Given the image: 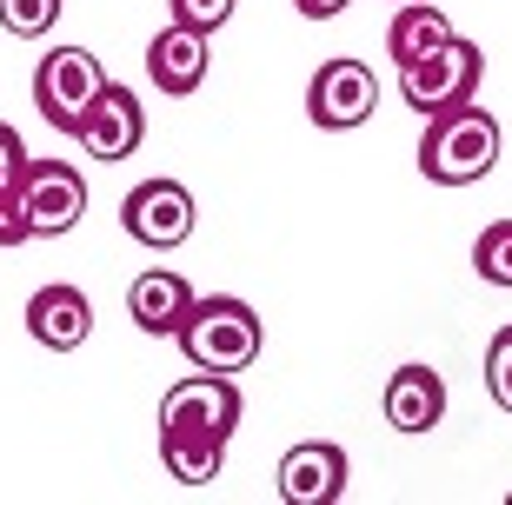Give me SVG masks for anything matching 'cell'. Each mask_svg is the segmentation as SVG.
<instances>
[{"label": "cell", "mask_w": 512, "mask_h": 505, "mask_svg": "<svg viewBox=\"0 0 512 505\" xmlns=\"http://www.w3.org/2000/svg\"><path fill=\"white\" fill-rule=\"evenodd\" d=\"M74 140H80L87 160H127V153L147 140V107H140V94L120 87V80H107V87L94 94V107L80 113Z\"/></svg>", "instance_id": "9"}, {"label": "cell", "mask_w": 512, "mask_h": 505, "mask_svg": "<svg viewBox=\"0 0 512 505\" xmlns=\"http://www.w3.org/2000/svg\"><path fill=\"white\" fill-rule=\"evenodd\" d=\"M439 419H446V373H433V366H399L393 379H386V426L406 432V439H419V432H433Z\"/></svg>", "instance_id": "13"}, {"label": "cell", "mask_w": 512, "mask_h": 505, "mask_svg": "<svg viewBox=\"0 0 512 505\" xmlns=\"http://www.w3.org/2000/svg\"><path fill=\"white\" fill-rule=\"evenodd\" d=\"M473 266H479V280H486V286H512V220L479 226V240H473Z\"/></svg>", "instance_id": "16"}, {"label": "cell", "mask_w": 512, "mask_h": 505, "mask_svg": "<svg viewBox=\"0 0 512 505\" xmlns=\"http://www.w3.org/2000/svg\"><path fill=\"white\" fill-rule=\"evenodd\" d=\"M240 432V386L227 373L173 379L160 393V466L180 486H213L227 466V439Z\"/></svg>", "instance_id": "1"}, {"label": "cell", "mask_w": 512, "mask_h": 505, "mask_svg": "<svg viewBox=\"0 0 512 505\" xmlns=\"http://www.w3.org/2000/svg\"><path fill=\"white\" fill-rule=\"evenodd\" d=\"M20 167H27V140H20V133L7 127V120H0V200H14Z\"/></svg>", "instance_id": "20"}, {"label": "cell", "mask_w": 512, "mask_h": 505, "mask_svg": "<svg viewBox=\"0 0 512 505\" xmlns=\"http://www.w3.org/2000/svg\"><path fill=\"white\" fill-rule=\"evenodd\" d=\"M60 7H67V0H0V27L14 40H40L60 20Z\"/></svg>", "instance_id": "17"}, {"label": "cell", "mask_w": 512, "mask_h": 505, "mask_svg": "<svg viewBox=\"0 0 512 505\" xmlns=\"http://www.w3.org/2000/svg\"><path fill=\"white\" fill-rule=\"evenodd\" d=\"M486 393H493V406L512 419V326H499L493 346H486Z\"/></svg>", "instance_id": "18"}, {"label": "cell", "mask_w": 512, "mask_h": 505, "mask_svg": "<svg viewBox=\"0 0 512 505\" xmlns=\"http://www.w3.org/2000/svg\"><path fill=\"white\" fill-rule=\"evenodd\" d=\"M167 7H173V20H180V27L220 34V27L233 20V7H240V0H167Z\"/></svg>", "instance_id": "19"}, {"label": "cell", "mask_w": 512, "mask_h": 505, "mask_svg": "<svg viewBox=\"0 0 512 505\" xmlns=\"http://www.w3.org/2000/svg\"><path fill=\"white\" fill-rule=\"evenodd\" d=\"M0 246H27V220L14 200H0Z\"/></svg>", "instance_id": "21"}, {"label": "cell", "mask_w": 512, "mask_h": 505, "mask_svg": "<svg viewBox=\"0 0 512 505\" xmlns=\"http://www.w3.org/2000/svg\"><path fill=\"white\" fill-rule=\"evenodd\" d=\"M14 206H20V220H27V240H60V233H74L80 213H87V180H80V167H67V160H34V153H27Z\"/></svg>", "instance_id": "5"}, {"label": "cell", "mask_w": 512, "mask_h": 505, "mask_svg": "<svg viewBox=\"0 0 512 505\" xmlns=\"http://www.w3.org/2000/svg\"><path fill=\"white\" fill-rule=\"evenodd\" d=\"M207 67H213V34H200V27L167 20V27L147 40V80L160 87V94H173V100L200 94Z\"/></svg>", "instance_id": "10"}, {"label": "cell", "mask_w": 512, "mask_h": 505, "mask_svg": "<svg viewBox=\"0 0 512 505\" xmlns=\"http://www.w3.org/2000/svg\"><path fill=\"white\" fill-rule=\"evenodd\" d=\"M100 87H107V67H100L87 47H54V54H40V67H34V107L54 133H74Z\"/></svg>", "instance_id": "6"}, {"label": "cell", "mask_w": 512, "mask_h": 505, "mask_svg": "<svg viewBox=\"0 0 512 505\" xmlns=\"http://www.w3.org/2000/svg\"><path fill=\"white\" fill-rule=\"evenodd\" d=\"M373 107H380V80H373V67L353 54L340 60H320V74L306 80V120L326 133H353L373 120Z\"/></svg>", "instance_id": "7"}, {"label": "cell", "mask_w": 512, "mask_h": 505, "mask_svg": "<svg viewBox=\"0 0 512 505\" xmlns=\"http://www.w3.org/2000/svg\"><path fill=\"white\" fill-rule=\"evenodd\" d=\"M293 7H300L306 20H333V14H346L353 0H293Z\"/></svg>", "instance_id": "22"}, {"label": "cell", "mask_w": 512, "mask_h": 505, "mask_svg": "<svg viewBox=\"0 0 512 505\" xmlns=\"http://www.w3.org/2000/svg\"><path fill=\"white\" fill-rule=\"evenodd\" d=\"M506 505H512V499H506Z\"/></svg>", "instance_id": "23"}, {"label": "cell", "mask_w": 512, "mask_h": 505, "mask_svg": "<svg viewBox=\"0 0 512 505\" xmlns=\"http://www.w3.org/2000/svg\"><path fill=\"white\" fill-rule=\"evenodd\" d=\"M120 226H127V240L153 246V253H173V246L193 240V193L180 180H140L120 200Z\"/></svg>", "instance_id": "8"}, {"label": "cell", "mask_w": 512, "mask_h": 505, "mask_svg": "<svg viewBox=\"0 0 512 505\" xmlns=\"http://www.w3.org/2000/svg\"><path fill=\"white\" fill-rule=\"evenodd\" d=\"M173 339H180L187 366H200V373H247L266 346L260 313L247 300H233V293H213V300L193 293V306H187V319H180Z\"/></svg>", "instance_id": "3"}, {"label": "cell", "mask_w": 512, "mask_h": 505, "mask_svg": "<svg viewBox=\"0 0 512 505\" xmlns=\"http://www.w3.org/2000/svg\"><path fill=\"white\" fill-rule=\"evenodd\" d=\"M187 306H193V286H187V273H173V266H147V273L127 286V319L153 339L180 333Z\"/></svg>", "instance_id": "14"}, {"label": "cell", "mask_w": 512, "mask_h": 505, "mask_svg": "<svg viewBox=\"0 0 512 505\" xmlns=\"http://www.w3.org/2000/svg\"><path fill=\"white\" fill-rule=\"evenodd\" d=\"M499 167V120L473 100L459 107L426 113V133H419V173L433 187H473Z\"/></svg>", "instance_id": "2"}, {"label": "cell", "mask_w": 512, "mask_h": 505, "mask_svg": "<svg viewBox=\"0 0 512 505\" xmlns=\"http://www.w3.org/2000/svg\"><path fill=\"white\" fill-rule=\"evenodd\" d=\"M446 34H453V20L439 14V7H426V0H399L393 27H386V54H393V67H399V60H419L426 47H439Z\"/></svg>", "instance_id": "15"}, {"label": "cell", "mask_w": 512, "mask_h": 505, "mask_svg": "<svg viewBox=\"0 0 512 505\" xmlns=\"http://www.w3.org/2000/svg\"><path fill=\"white\" fill-rule=\"evenodd\" d=\"M479 80H486V54L459 34H446L419 60H399V100H406L419 120L439 113V107H459V100H479Z\"/></svg>", "instance_id": "4"}, {"label": "cell", "mask_w": 512, "mask_h": 505, "mask_svg": "<svg viewBox=\"0 0 512 505\" xmlns=\"http://www.w3.org/2000/svg\"><path fill=\"white\" fill-rule=\"evenodd\" d=\"M346 446H333V439H306V446H293L280 459V499L286 505H340L346 499Z\"/></svg>", "instance_id": "11"}, {"label": "cell", "mask_w": 512, "mask_h": 505, "mask_svg": "<svg viewBox=\"0 0 512 505\" xmlns=\"http://www.w3.org/2000/svg\"><path fill=\"white\" fill-rule=\"evenodd\" d=\"M27 339L47 346V353H80V346L94 339V300L67 280L40 286L34 300H27Z\"/></svg>", "instance_id": "12"}]
</instances>
